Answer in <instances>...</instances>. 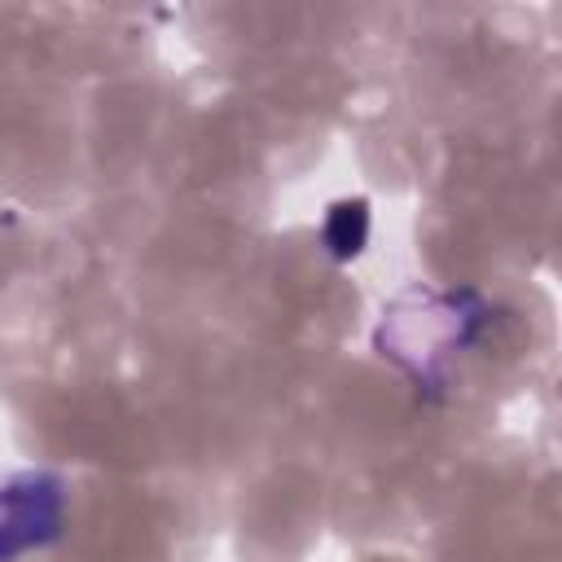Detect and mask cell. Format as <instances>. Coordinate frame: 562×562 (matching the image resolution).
Listing matches in <instances>:
<instances>
[{
  "label": "cell",
  "mask_w": 562,
  "mask_h": 562,
  "mask_svg": "<svg viewBox=\"0 0 562 562\" xmlns=\"http://www.w3.org/2000/svg\"><path fill=\"white\" fill-rule=\"evenodd\" d=\"M483 316L487 312H483L479 294H470V290H461V294L413 290L391 312H382L378 347H382V356L400 360L417 382H435L439 360L470 347Z\"/></svg>",
  "instance_id": "obj_1"
},
{
  "label": "cell",
  "mask_w": 562,
  "mask_h": 562,
  "mask_svg": "<svg viewBox=\"0 0 562 562\" xmlns=\"http://www.w3.org/2000/svg\"><path fill=\"white\" fill-rule=\"evenodd\" d=\"M66 483L48 470H26L0 483V562L44 549L61 536Z\"/></svg>",
  "instance_id": "obj_2"
},
{
  "label": "cell",
  "mask_w": 562,
  "mask_h": 562,
  "mask_svg": "<svg viewBox=\"0 0 562 562\" xmlns=\"http://www.w3.org/2000/svg\"><path fill=\"white\" fill-rule=\"evenodd\" d=\"M369 241V206L356 202H334L329 220H325V246L334 259H356Z\"/></svg>",
  "instance_id": "obj_3"
}]
</instances>
